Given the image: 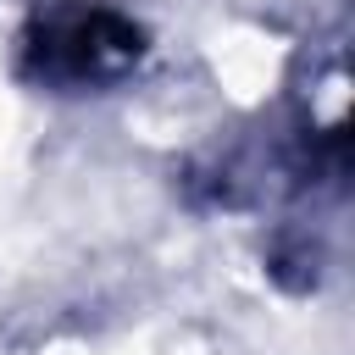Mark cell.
<instances>
[{
  "label": "cell",
  "instance_id": "1",
  "mask_svg": "<svg viewBox=\"0 0 355 355\" xmlns=\"http://www.w3.org/2000/svg\"><path fill=\"white\" fill-rule=\"evenodd\" d=\"M133 55H139V28L122 22L116 11L72 17V22L55 28L50 44H44V67H50V72H61V78H89V83L122 72Z\"/></svg>",
  "mask_w": 355,
  "mask_h": 355
}]
</instances>
